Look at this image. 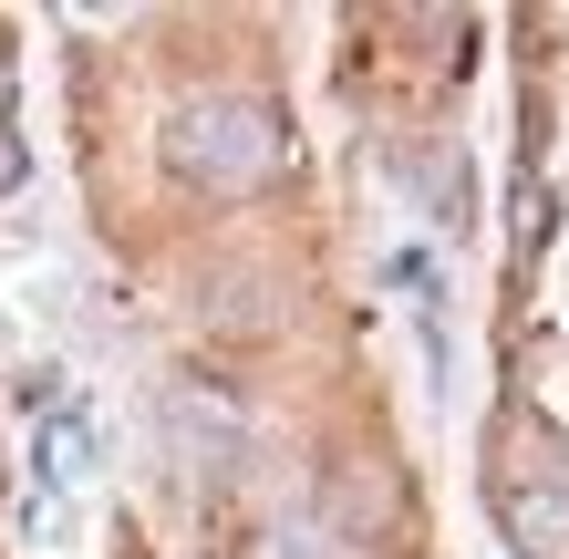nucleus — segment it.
Here are the masks:
<instances>
[{
	"label": "nucleus",
	"mask_w": 569,
	"mask_h": 559,
	"mask_svg": "<svg viewBox=\"0 0 569 559\" xmlns=\"http://www.w3.org/2000/svg\"><path fill=\"white\" fill-rule=\"evenodd\" d=\"M166 167L208 197H259L290 167V124L259 93H197V104L166 114Z\"/></svg>",
	"instance_id": "obj_1"
},
{
	"label": "nucleus",
	"mask_w": 569,
	"mask_h": 559,
	"mask_svg": "<svg viewBox=\"0 0 569 559\" xmlns=\"http://www.w3.org/2000/svg\"><path fill=\"white\" fill-rule=\"evenodd\" d=\"M321 518L352 549H393V539L415 529V487H405V467H393L383 446H352V456L321 467Z\"/></svg>",
	"instance_id": "obj_2"
},
{
	"label": "nucleus",
	"mask_w": 569,
	"mask_h": 559,
	"mask_svg": "<svg viewBox=\"0 0 569 559\" xmlns=\"http://www.w3.org/2000/svg\"><path fill=\"white\" fill-rule=\"evenodd\" d=\"M497 529L518 559H569V487L559 477H497Z\"/></svg>",
	"instance_id": "obj_3"
},
{
	"label": "nucleus",
	"mask_w": 569,
	"mask_h": 559,
	"mask_svg": "<svg viewBox=\"0 0 569 559\" xmlns=\"http://www.w3.org/2000/svg\"><path fill=\"white\" fill-rule=\"evenodd\" d=\"M549 218H559V208H549V187H518V259H528V249H549Z\"/></svg>",
	"instance_id": "obj_4"
},
{
	"label": "nucleus",
	"mask_w": 569,
	"mask_h": 559,
	"mask_svg": "<svg viewBox=\"0 0 569 559\" xmlns=\"http://www.w3.org/2000/svg\"><path fill=\"white\" fill-rule=\"evenodd\" d=\"M21 177H31V156H21V136H11V124H0V197H11Z\"/></svg>",
	"instance_id": "obj_5"
},
{
	"label": "nucleus",
	"mask_w": 569,
	"mask_h": 559,
	"mask_svg": "<svg viewBox=\"0 0 569 559\" xmlns=\"http://www.w3.org/2000/svg\"><path fill=\"white\" fill-rule=\"evenodd\" d=\"M0 104H11V52H0Z\"/></svg>",
	"instance_id": "obj_6"
}]
</instances>
